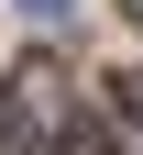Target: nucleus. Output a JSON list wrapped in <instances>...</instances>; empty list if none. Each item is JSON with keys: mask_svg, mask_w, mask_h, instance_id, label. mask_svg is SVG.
I'll return each instance as SVG.
<instances>
[{"mask_svg": "<svg viewBox=\"0 0 143 155\" xmlns=\"http://www.w3.org/2000/svg\"><path fill=\"white\" fill-rule=\"evenodd\" d=\"M66 144V89L55 67H11L0 78V155H55Z\"/></svg>", "mask_w": 143, "mask_h": 155, "instance_id": "1", "label": "nucleus"}, {"mask_svg": "<svg viewBox=\"0 0 143 155\" xmlns=\"http://www.w3.org/2000/svg\"><path fill=\"white\" fill-rule=\"evenodd\" d=\"M121 144H132V155H143V67H132V78H121Z\"/></svg>", "mask_w": 143, "mask_h": 155, "instance_id": "2", "label": "nucleus"}, {"mask_svg": "<svg viewBox=\"0 0 143 155\" xmlns=\"http://www.w3.org/2000/svg\"><path fill=\"white\" fill-rule=\"evenodd\" d=\"M22 11H33V22H66V11H77V0H22Z\"/></svg>", "mask_w": 143, "mask_h": 155, "instance_id": "3", "label": "nucleus"}, {"mask_svg": "<svg viewBox=\"0 0 143 155\" xmlns=\"http://www.w3.org/2000/svg\"><path fill=\"white\" fill-rule=\"evenodd\" d=\"M55 155H99V133H66V144H55Z\"/></svg>", "mask_w": 143, "mask_h": 155, "instance_id": "4", "label": "nucleus"}, {"mask_svg": "<svg viewBox=\"0 0 143 155\" xmlns=\"http://www.w3.org/2000/svg\"><path fill=\"white\" fill-rule=\"evenodd\" d=\"M121 11H132V22H143V0H121Z\"/></svg>", "mask_w": 143, "mask_h": 155, "instance_id": "5", "label": "nucleus"}]
</instances>
